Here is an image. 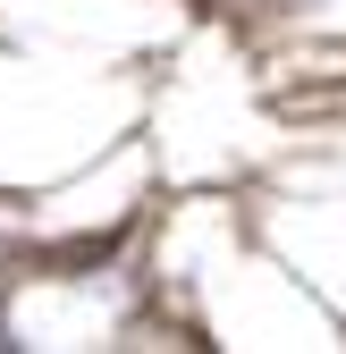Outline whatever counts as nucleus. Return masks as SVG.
Here are the masks:
<instances>
[{
  "mask_svg": "<svg viewBox=\"0 0 346 354\" xmlns=\"http://www.w3.org/2000/svg\"><path fill=\"white\" fill-rule=\"evenodd\" d=\"M203 329H211V346H346V321L262 236L203 287Z\"/></svg>",
  "mask_w": 346,
  "mask_h": 354,
  "instance_id": "1",
  "label": "nucleus"
}]
</instances>
